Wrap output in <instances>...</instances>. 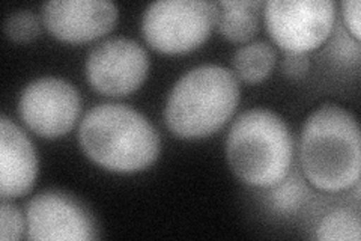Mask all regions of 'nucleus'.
I'll return each instance as SVG.
<instances>
[{"label": "nucleus", "mask_w": 361, "mask_h": 241, "mask_svg": "<svg viewBox=\"0 0 361 241\" xmlns=\"http://www.w3.org/2000/svg\"><path fill=\"white\" fill-rule=\"evenodd\" d=\"M21 121L38 136L61 137L80 114V95L63 78L41 77L30 82L18 101Z\"/></svg>", "instance_id": "0eeeda50"}, {"label": "nucleus", "mask_w": 361, "mask_h": 241, "mask_svg": "<svg viewBox=\"0 0 361 241\" xmlns=\"http://www.w3.org/2000/svg\"><path fill=\"white\" fill-rule=\"evenodd\" d=\"M5 33L17 42L30 41L39 33V21L29 9L16 11L5 20Z\"/></svg>", "instance_id": "2eb2a0df"}, {"label": "nucleus", "mask_w": 361, "mask_h": 241, "mask_svg": "<svg viewBox=\"0 0 361 241\" xmlns=\"http://www.w3.org/2000/svg\"><path fill=\"white\" fill-rule=\"evenodd\" d=\"M273 204L280 211H293L300 208V205L306 198V186L298 178H289L288 181H280L274 186Z\"/></svg>", "instance_id": "dca6fc26"}, {"label": "nucleus", "mask_w": 361, "mask_h": 241, "mask_svg": "<svg viewBox=\"0 0 361 241\" xmlns=\"http://www.w3.org/2000/svg\"><path fill=\"white\" fill-rule=\"evenodd\" d=\"M217 13V4L205 0H158L145 9L143 37L161 53H187L207 41Z\"/></svg>", "instance_id": "39448f33"}, {"label": "nucleus", "mask_w": 361, "mask_h": 241, "mask_svg": "<svg viewBox=\"0 0 361 241\" xmlns=\"http://www.w3.org/2000/svg\"><path fill=\"white\" fill-rule=\"evenodd\" d=\"M276 64V52L268 42L256 41L241 47L233 56V70L247 83L267 78Z\"/></svg>", "instance_id": "ddd939ff"}, {"label": "nucleus", "mask_w": 361, "mask_h": 241, "mask_svg": "<svg viewBox=\"0 0 361 241\" xmlns=\"http://www.w3.org/2000/svg\"><path fill=\"white\" fill-rule=\"evenodd\" d=\"M149 57L139 42L115 38L98 44L86 62V76L98 93L121 97L134 93L145 82Z\"/></svg>", "instance_id": "6e6552de"}, {"label": "nucleus", "mask_w": 361, "mask_h": 241, "mask_svg": "<svg viewBox=\"0 0 361 241\" xmlns=\"http://www.w3.org/2000/svg\"><path fill=\"white\" fill-rule=\"evenodd\" d=\"M331 54L334 59H337L341 64L351 65L358 64L360 61V44L357 40H351L348 37V33L342 29L336 32V37L330 45Z\"/></svg>", "instance_id": "a211bd4d"}, {"label": "nucleus", "mask_w": 361, "mask_h": 241, "mask_svg": "<svg viewBox=\"0 0 361 241\" xmlns=\"http://www.w3.org/2000/svg\"><path fill=\"white\" fill-rule=\"evenodd\" d=\"M304 175L314 187L338 192L354 186L361 169L360 127L334 102L316 109L304 124L300 148Z\"/></svg>", "instance_id": "f257e3e1"}, {"label": "nucleus", "mask_w": 361, "mask_h": 241, "mask_svg": "<svg viewBox=\"0 0 361 241\" xmlns=\"http://www.w3.org/2000/svg\"><path fill=\"white\" fill-rule=\"evenodd\" d=\"M25 233V219L16 205L2 199L0 206V238L4 241H16Z\"/></svg>", "instance_id": "f3484780"}, {"label": "nucleus", "mask_w": 361, "mask_h": 241, "mask_svg": "<svg viewBox=\"0 0 361 241\" xmlns=\"http://www.w3.org/2000/svg\"><path fill=\"white\" fill-rule=\"evenodd\" d=\"M360 235V217L349 210H336L325 216L316 231V237L322 241H358Z\"/></svg>", "instance_id": "4468645a"}, {"label": "nucleus", "mask_w": 361, "mask_h": 241, "mask_svg": "<svg viewBox=\"0 0 361 241\" xmlns=\"http://www.w3.org/2000/svg\"><path fill=\"white\" fill-rule=\"evenodd\" d=\"M342 13L346 26L353 37L360 41V2L358 0H345L342 2Z\"/></svg>", "instance_id": "aec40b11"}, {"label": "nucleus", "mask_w": 361, "mask_h": 241, "mask_svg": "<svg viewBox=\"0 0 361 241\" xmlns=\"http://www.w3.org/2000/svg\"><path fill=\"white\" fill-rule=\"evenodd\" d=\"M78 142L94 163L121 174L151 166L160 153V136L154 125L135 109L111 102L85 114Z\"/></svg>", "instance_id": "f03ea898"}, {"label": "nucleus", "mask_w": 361, "mask_h": 241, "mask_svg": "<svg viewBox=\"0 0 361 241\" xmlns=\"http://www.w3.org/2000/svg\"><path fill=\"white\" fill-rule=\"evenodd\" d=\"M38 174V158L29 137L6 117L0 119V196L26 194Z\"/></svg>", "instance_id": "9b49d317"}, {"label": "nucleus", "mask_w": 361, "mask_h": 241, "mask_svg": "<svg viewBox=\"0 0 361 241\" xmlns=\"http://www.w3.org/2000/svg\"><path fill=\"white\" fill-rule=\"evenodd\" d=\"M264 8L269 35L286 53L319 47L334 26L331 0H269Z\"/></svg>", "instance_id": "423d86ee"}, {"label": "nucleus", "mask_w": 361, "mask_h": 241, "mask_svg": "<svg viewBox=\"0 0 361 241\" xmlns=\"http://www.w3.org/2000/svg\"><path fill=\"white\" fill-rule=\"evenodd\" d=\"M293 154L285 121L268 109L241 113L226 139V157L233 174L256 187H274L288 175Z\"/></svg>", "instance_id": "20e7f679"}, {"label": "nucleus", "mask_w": 361, "mask_h": 241, "mask_svg": "<svg viewBox=\"0 0 361 241\" xmlns=\"http://www.w3.org/2000/svg\"><path fill=\"white\" fill-rule=\"evenodd\" d=\"M261 0H221L217 2V28L221 35L233 42H245L259 29Z\"/></svg>", "instance_id": "f8f14e48"}, {"label": "nucleus", "mask_w": 361, "mask_h": 241, "mask_svg": "<svg viewBox=\"0 0 361 241\" xmlns=\"http://www.w3.org/2000/svg\"><path fill=\"white\" fill-rule=\"evenodd\" d=\"M240 101L238 80L228 68L202 65L180 77L167 97L164 119L183 139H200L220 130Z\"/></svg>", "instance_id": "7ed1b4c3"}, {"label": "nucleus", "mask_w": 361, "mask_h": 241, "mask_svg": "<svg viewBox=\"0 0 361 241\" xmlns=\"http://www.w3.org/2000/svg\"><path fill=\"white\" fill-rule=\"evenodd\" d=\"M309 57L306 53H286L283 61V73L292 78L306 76L309 71Z\"/></svg>", "instance_id": "6ab92c4d"}, {"label": "nucleus", "mask_w": 361, "mask_h": 241, "mask_svg": "<svg viewBox=\"0 0 361 241\" xmlns=\"http://www.w3.org/2000/svg\"><path fill=\"white\" fill-rule=\"evenodd\" d=\"M26 223L29 240L83 241L97 238L92 216L74 198L61 192L37 194L27 205Z\"/></svg>", "instance_id": "1a4fd4ad"}, {"label": "nucleus", "mask_w": 361, "mask_h": 241, "mask_svg": "<svg viewBox=\"0 0 361 241\" xmlns=\"http://www.w3.org/2000/svg\"><path fill=\"white\" fill-rule=\"evenodd\" d=\"M42 20L58 40L87 42L111 30L118 8L107 0H51L42 6Z\"/></svg>", "instance_id": "9d476101"}]
</instances>
